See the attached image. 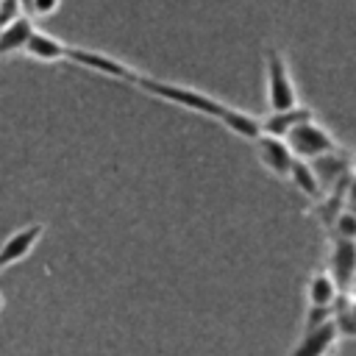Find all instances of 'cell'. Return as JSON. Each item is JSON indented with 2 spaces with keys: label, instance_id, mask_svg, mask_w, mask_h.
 I'll list each match as a JSON object with an SVG mask.
<instances>
[{
  "label": "cell",
  "instance_id": "obj_16",
  "mask_svg": "<svg viewBox=\"0 0 356 356\" xmlns=\"http://www.w3.org/2000/svg\"><path fill=\"white\" fill-rule=\"evenodd\" d=\"M345 295H348V298H356V273L350 275V281H348V289H345Z\"/></svg>",
  "mask_w": 356,
  "mask_h": 356
},
{
  "label": "cell",
  "instance_id": "obj_10",
  "mask_svg": "<svg viewBox=\"0 0 356 356\" xmlns=\"http://www.w3.org/2000/svg\"><path fill=\"white\" fill-rule=\"evenodd\" d=\"M342 298L339 286L334 284V278L325 270H317L309 275L306 281V306H317V309H337V300Z\"/></svg>",
  "mask_w": 356,
  "mask_h": 356
},
{
  "label": "cell",
  "instance_id": "obj_17",
  "mask_svg": "<svg viewBox=\"0 0 356 356\" xmlns=\"http://www.w3.org/2000/svg\"><path fill=\"white\" fill-rule=\"evenodd\" d=\"M3 303H6V300H3V295H0V312H3Z\"/></svg>",
  "mask_w": 356,
  "mask_h": 356
},
{
  "label": "cell",
  "instance_id": "obj_7",
  "mask_svg": "<svg viewBox=\"0 0 356 356\" xmlns=\"http://www.w3.org/2000/svg\"><path fill=\"white\" fill-rule=\"evenodd\" d=\"M250 145H253L259 161H261L270 172H275L278 178H286V175H289V167H292L295 156L289 153V147L284 145V139H275V136L261 134V136H259L256 142H250Z\"/></svg>",
  "mask_w": 356,
  "mask_h": 356
},
{
  "label": "cell",
  "instance_id": "obj_4",
  "mask_svg": "<svg viewBox=\"0 0 356 356\" xmlns=\"http://www.w3.org/2000/svg\"><path fill=\"white\" fill-rule=\"evenodd\" d=\"M64 61L78 64V67L92 70V72H100V75L114 78V81H125V83H131V86H134V81H136V75H139L131 64H125V61H120V58H114V56H108V53L86 50V47H75V44L67 47V58H64Z\"/></svg>",
  "mask_w": 356,
  "mask_h": 356
},
{
  "label": "cell",
  "instance_id": "obj_1",
  "mask_svg": "<svg viewBox=\"0 0 356 356\" xmlns=\"http://www.w3.org/2000/svg\"><path fill=\"white\" fill-rule=\"evenodd\" d=\"M134 86L147 92V95H153V97H159V100H164V103H172V106H181L186 111H195L200 117H209L217 125L228 128L231 134H236V136H242L248 142H256L261 136L259 117H253V114H248V111H242V108H236V106H231V103H225L220 97H211V95L195 89V86L164 81V78H153V75H142V72L136 75Z\"/></svg>",
  "mask_w": 356,
  "mask_h": 356
},
{
  "label": "cell",
  "instance_id": "obj_5",
  "mask_svg": "<svg viewBox=\"0 0 356 356\" xmlns=\"http://www.w3.org/2000/svg\"><path fill=\"white\" fill-rule=\"evenodd\" d=\"M339 342V328L334 323V317L323 325H314V328H306L300 331L298 342L289 348V356H331V350L337 348Z\"/></svg>",
  "mask_w": 356,
  "mask_h": 356
},
{
  "label": "cell",
  "instance_id": "obj_19",
  "mask_svg": "<svg viewBox=\"0 0 356 356\" xmlns=\"http://www.w3.org/2000/svg\"><path fill=\"white\" fill-rule=\"evenodd\" d=\"M0 273H3V267H0Z\"/></svg>",
  "mask_w": 356,
  "mask_h": 356
},
{
  "label": "cell",
  "instance_id": "obj_2",
  "mask_svg": "<svg viewBox=\"0 0 356 356\" xmlns=\"http://www.w3.org/2000/svg\"><path fill=\"white\" fill-rule=\"evenodd\" d=\"M264 103L267 111H289L300 106L289 61L275 44L264 50Z\"/></svg>",
  "mask_w": 356,
  "mask_h": 356
},
{
  "label": "cell",
  "instance_id": "obj_11",
  "mask_svg": "<svg viewBox=\"0 0 356 356\" xmlns=\"http://www.w3.org/2000/svg\"><path fill=\"white\" fill-rule=\"evenodd\" d=\"M306 117H312V111H309L306 106H295V108H289V111H267L264 117H259V125H261V134L281 139L295 122H300V120H306Z\"/></svg>",
  "mask_w": 356,
  "mask_h": 356
},
{
  "label": "cell",
  "instance_id": "obj_18",
  "mask_svg": "<svg viewBox=\"0 0 356 356\" xmlns=\"http://www.w3.org/2000/svg\"><path fill=\"white\" fill-rule=\"evenodd\" d=\"M350 209H353V211H356V206H350Z\"/></svg>",
  "mask_w": 356,
  "mask_h": 356
},
{
  "label": "cell",
  "instance_id": "obj_14",
  "mask_svg": "<svg viewBox=\"0 0 356 356\" xmlns=\"http://www.w3.org/2000/svg\"><path fill=\"white\" fill-rule=\"evenodd\" d=\"M328 228H331L334 239H350V242H356V211L350 206L334 211V217L328 220Z\"/></svg>",
  "mask_w": 356,
  "mask_h": 356
},
{
  "label": "cell",
  "instance_id": "obj_12",
  "mask_svg": "<svg viewBox=\"0 0 356 356\" xmlns=\"http://www.w3.org/2000/svg\"><path fill=\"white\" fill-rule=\"evenodd\" d=\"M31 33H33V19L31 17H17L6 28H0V56L22 53Z\"/></svg>",
  "mask_w": 356,
  "mask_h": 356
},
{
  "label": "cell",
  "instance_id": "obj_15",
  "mask_svg": "<svg viewBox=\"0 0 356 356\" xmlns=\"http://www.w3.org/2000/svg\"><path fill=\"white\" fill-rule=\"evenodd\" d=\"M58 6H61V0H28L25 11H31L33 17H50L58 11Z\"/></svg>",
  "mask_w": 356,
  "mask_h": 356
},
{
  "label": "cell",
  "instance_id": "obj_3",
  "mask_svg": "<svg viewBox=\"0 0 356 356\" xmlns=\"http://www.w3.org/2000/svg\"><path fill=\"white\" fill-rule=\"evenodd\" d=\"M281 139L289 147V153L295 159H303V161H314L320 156H328V153L339 150L334 134L323 122H317L314 114L306 117V120H300V122H295Z\"/></svg>",
  "mask_w": 356,
  "mask_h": 356
},
{
  "label": "cell",
  "instance_id": "obj_8",
  "mask_svg": "<svg viewBox=\"0 0 356 356\" xmlns=\"http://www.w3.org/2000/svg\"><path fill=\"white\" fill-rule=\"evenodd\" d=\"M325 273L334 278V284L339 286V292L345 295L350 275L356 273V242L350 239H334L331 253H328V267Z\"/></svg>",
  "mask_w": 356,
  "mask_h": 356
},
{
  "label": "cell",
  "instance_id": "obj_9",
  "mask_svg": "<svg viewBox=\"0 0 356 356\" xmlns=\"http://www.w3.org/2000/svg\"><path fill=\"white\" fill-rule=\"evenodd\" d=\"M67 42H61L58 36L47 33V31H39L33 28V33L28 36L25 42V56L33 58V61H42V64H56V61H64L67 58Z\"/></svg>",
  "mask_w": 356,
  "mask_h": 356
},
{
  "label": "cell",
  "instance_id": "obj_6",
  "mask_svg": "<svg viewBox=\"0 0 356 356\" xmlns=\"http://www.w3.org/2000/svg\"><path fill=\"white\" fill-rule=\"evenodd\" d=\"M42 236H44V225H42V222L25 225V228L14 231L11 236H6L3 245H0V267L6 270V267H11V264H19V261L39 245Z\"/></svg>",
  "mask_w": 356,
  "mask_h": 356
},
{
  "label": "cell",
  "instance_id": "obj_13",
  "mask_svg": "<svg viewBox=\"0 0 356 356\" xmlns=\"http://www.w3.org/2000/svg\"><path fill=\"white\" fill-rule=\"evenodd\" d=\"M286 181L295 184V186H298L306 197H312V200H320L323 192H325L323 184H320V178H317V172H314V167H312L309 161H303V159H295V161H292Z\"/></svg>",
  "mask_w": 356,
  "mask_h": 356
}]
</instances>
